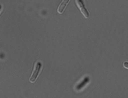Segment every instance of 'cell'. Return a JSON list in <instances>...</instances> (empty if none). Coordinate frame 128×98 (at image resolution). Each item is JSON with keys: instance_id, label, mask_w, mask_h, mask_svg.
I'll use <instances>...</instances> for the list:
<instances>
[{"instance_id": "3", "label": "cell", "mask_w": 128, "mask_h": 98, "mask_svg": "<svg viewBox=\"0 0 128 98\" xmlns=\"http://www.w3.org/2000/svg\"><path fill=\"white\" fill-rule=\"evenodd\" d=\"M70 0H62L58 8V12L60 14H62L65 9L67 5L69 3Z\"/></svg>"}, {"instance_id": "6", "label": "cell", "mask_w": 128, "mask_h": 98, "mask_svg": "<svg viewBox=\"0 0 128 98\" xmlns=\"http://www.w3.org/2000/svg\"><path fill=\"white\" fill-rule=\"evenodd\" d=\"M2 6L0 5V12H2Z\"/></svg>"}, {"instance_id": "5", "label": "cell", "mask_w": 128, "mask_h": 98, "mask_svg": "<svg viewBox=\"0 0 128 98\" xmlns=\"http://www.w3.org/2000/svg\"><path fill=\"white\" fill-rule=\"evenodd\" d=\"M123 67L125 68L128 70V62H124L123 63Z\"/></svg>"}, {"instance_id": "2", "label": "cell", "mask_w": 128, "mask_h": 98, "mask_svg": "<svg viewBox=\"0 0 128 98\" xmlns=\"http://www.w3.org/2000/svg\"><path fill=\"white\" fill-rule=\"evenodd\" d=\"M76 3L78 8L80 9L84 16L86 18H88L89 13L87 9L85 7L83 0H76Z\"/></svg>"}, {"instance_id": "1", "label": "cell", "mask_w": 128, "mask_h": 98, "mask_svg": "<svg viewBox=\"0 0 128 98\" xmlns=\"http://www.w3.org/2000/svg\"><path fill=\"white\" fill-rule=\"evenodd\" d=\"M42 67V64L40 61H37L34 66V69L32 74L29 79V80L31 82H34L37 80V78L39 74L41 71Z\"/></svg>"}, {"instance_id": "4", "label": "cell", "mask_w": 128, "mask_h": 98, "mask_svg": "<svg viewBox=\"0 0 128 98\" xmlns=\"http://www.w3.org/2000/svg\"><path fill=\"white\" fill-rule=\"evenodd\" d=\"M89 80H90V79H89V77H85L84 79V80L78 85H77L76 88L78 90L82 89L83 87L89 81Z\"/></svg>"}]
</instances>
